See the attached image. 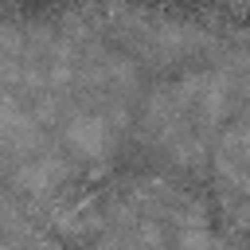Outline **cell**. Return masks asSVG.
Wrapping results in <instances>:
<instances>
[{"mask_svg": "<svg viewBox=\"0 0 250 250\" xmlns=\"http://www.w3.org/2000/svg\"><path fill=\"white\" fill-rule=\"evenodd\" d=\"M62 145L66 152H74L78 160H105L109 148H113V125L105 113H94V109H78L66 117L62 125Z\"/></svg>", "mask_w": 250, "mask_h": 250, "instance_id": "6da1fadb", "label": "cell"}, {"mask_svg": "<svg viewBox=\"0 0 250 250\" xmlns=\"http://www.w3.org/2000/svg\"><path fill=\"white\" fill-rule=\"evenodd\" d=\"M66 180H70V164H66V156H59V152H39V156H31L27 164L12 168V188L23 191V195H31V199H51V195H59V191L66 188Z\"/></svg>", "mask_w": 250, "mask_h": 250, "instance_id": "7a4b0ae2", "label": "cell"}, {"mask_svg": "<svg viewBox=\"0 0 250 250\" xmlns=\"http://www.w3.org/2000/svg\"><path fill=\"white\" fill-rule=\"evenodd\" d=\"M51 227L59 234H70V238H86L102 227V211L86 199V195H55L51 199Z\"/></svg>", "mask_w": 250, "mask_h": 250, "instance_id": "3957f363", "label": "cell"}, {"mask_svg": "<svg viewBox=\"0 0 250 250\" xmlns=\"http://www.w3.org/2000/svg\"><path fill=\"white\" fill-rule=\"evenodd\" d=\"M176 250H219V242H215V234L207 227H180Z\"/></svg>", "mask_w": 250, "mask_h": 250, "instance_id": "277c9868", "label": "cell"}, {"mask_svg": "<svg viewBox=\"0 0 250 250\" xmlns=\"http://www.w3.org/2000/svg\"><path fill=\"white\" fill-rule=\"evenodd\" d=\"M0 250H23V242H16V238H4V242H0Z\"/></svg>", "mask_w": 250, "mask_h": 250, "instance_id": "5b68a950", "label": "cell"}]
</instances>
